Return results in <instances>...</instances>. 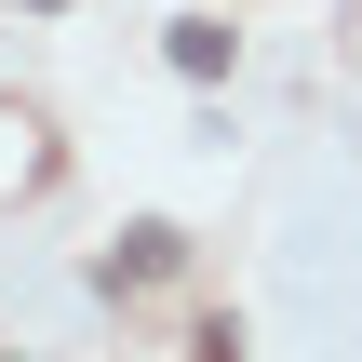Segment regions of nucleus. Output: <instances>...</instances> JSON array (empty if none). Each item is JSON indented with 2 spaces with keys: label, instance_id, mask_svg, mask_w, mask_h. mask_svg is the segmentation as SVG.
Listing matches in <instances>:
<instances>
[{
  "label": "nucleus",
  "instance_id": "nucleus-1",
  "mask_svg": "<svg viewBox=\"0 0 362 362\" xmlns=\"http://www.w3.org/2000/svg\"><path fill=\"white\" fill-rule=\"evenodd\" d=\"M161 269H175V228H134V242L107 255V282H161Z\"/></svg>",
  "mask_w": 362,
  "mask_h": 362
},
{
  "label": "nucleus",
  "instance_id": "nucleus-2",
  "mask_svg": "<svg viewBox=\"0 0 362 362\" xmlns=\"http://www.w3.org/2000/svg\"><path fill=\"white\" fill-rule=\"evenodd\" d=\"M202 362H242V336H228V322H215V336H202Z\"/></svg>",
  "mask_w": 362,
  "mask_h": 362
}]
</instances>
